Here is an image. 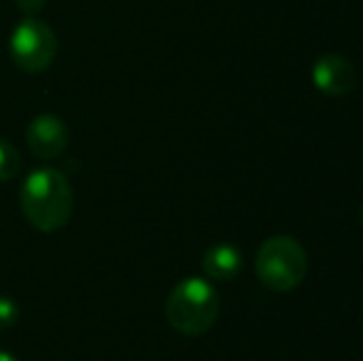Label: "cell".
Returning <instances> with one entry per match:
<instances>
[{"label": "cell", "instance_id": "1", "mask_svg": "<svg viewBox=\"0 0 363 361\" xmlns=\"http://www.w3.org/2000/svg\"><path fill=\"white\" fill-rule=\"evenodd\" d=\"M74 208L72 186L57 169H35L20 188V211L40 233H55L67 226Z\"/></svg>", "mask_w": 363, "mask_h": 361}, {"label": "cell", "instance_id": "2", "mask_svg": "<svg viewBox=\"0 0 363 361\" xmlns=\"http://www.w3.org/2000/svg\"><path fill=\"white\" fill-rule=\"evenodd\" d=\"M220 314V294L208 279L186 277L171 289L166 299V319L186 337L206 334Z\"/></svg>", "mask_w": 363, "mask_h": 361}, {"label": "cell", "instance_id": "3", "mask_svg": "<svg viewBox=\"0 0 363 361\" xmlns=\"http://www.w3.org/2000/svg\"><path fill=\"white\" fill-rule=\"evenodd\" d=\"M309 260L299 240L289 235H274L259 245L255 257V272L259 282L274 292H291L306 277Z\"/></svg>", "mask_w": 363, "mask_h": 361}, {"label": "cell", "instance_id": "4", "mask_svg": "<svg viewBox=\"0 0 363 361\" xmlns=\"http://www.w3.org/2000/svg\"><path fill=\"white\" fill-rule=\"evenodd\" d=\"M10 57L23 72H45L57 57V35L45 20H20L10 35Z\"/></svg>", "mask_w": 363, "mask_h": 361}, {"label": "cell", "instance_id": "5", "mask_svg": "<svg viewBox=\"0 0 363 361\" xmlns=\"http://www.w3.org/2000/svg\"><path fill=\"white\" fill-rule=\"evenodd\" d=\"M311 82L321 94L346 96L356 89L359 72L354 62L344 55H321L311 67Z\"/></svg>", "mask_w": 363, "mask_h": 361}, {"label": "cell", "instance_id": "6", "mask_svg": "<svg viewBox=\"0 0 363 361\" xmlns=\"http://www.w3.org/2000/svg\"><path fill=\"white\" fill-rule=\"evenodd\" d=\"M25 141H28L30 151L38 159H57L65 149H67V126L62 119H57L55 114H40L30 121L28 131H25Z\"/></svg>", "mask_w": 363, "mask_h": 361}, {"label": "cell", "instance_id": "7", "mask_svg": "<svg viewBox=\"0 0 363 361\" xmlns=\"http://www.w3.org/2000/svg\"><path fill=\"white\" fill-rule=\"evenodd\" d=\"M203 270L211 279L218 282H228L235 279L238 272L242 270V252L233 245V243H218V245L208 248L203 255Z\"/></svg>", "mask_w": 363, "mask_h": 361}, {"label": "cell", "instance_id": "8", "mask_svg": "<svg viewBox=\"0 0 363 361\" xmlns=\"http://www.w3.org/2000/svg\"><path fill=\"white\" fill-rule=\"evenodd\" d=\"M23 169V156L10 141L0 139V181H13Z\"/></svg>", "mask_w": 363, "mask_h": 361}, {"label": "cell", "instance_id": "9", "mask_svg": "<svg viewBox=\"0 0 363 361\" xmlns=\"http://www.w3.org/2000/svg\"><path fill=\"white\" fill-rule=\"evenodd\" d=\"M20 309L10 297H0V329H8L18 322Z\"/></svg>", "mask_w": 363, "mask_h": 361}, {"label": "cell", "instance_id": "10", "mask_svg": "<svg viewBox=\"0 0 363 361\" xmlns=\"http://www.w3.org/2000/svg\"><path fill=\"white\" fill-rule=\"evenodd\" d=\"M18 8L23 10L28 18H35V15L45 8V0H18Z\"/></svg>", "mask_w": 363, "mask_h": 361}, {"label": "cell", "instance_id": "11", "mask_svg": "<svg viewBox=\"0 0 363 361\" xmlns=\"http://www.w3.org/2000/svg\"><path fill=\"white\" fill-rule=\"evenodd\" d=\"M0 361H18L13 357V354H8V352H0Z\"/></svg>", "mask_w": 363, "mask_h": 361}, {"label": "cell", "instance_id": "12", "mask_svg": "<svg viewBox=\"0 0 363 361\" xmlns=\"http://www.w3.org/2000/svg\"><path fill=\"white\" fill-rule=\"evenodd\" d=\"M361 226H363V206H361Z\"/></svg>", "mask_w": 363, "mask_h": 361}]
</instances>
